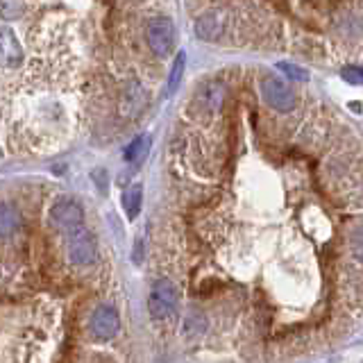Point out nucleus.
Segmentation results:
<instances>
[{"mask_svg": "<svg viewBox=\"0 0 363 363\" xmlns=\"http://www.w3.org/2000/svg\"><path fill=\"white\" fill-rule=\"evenodd\" d=\"M178 302H180V293L171 279H159V282L152 284L150 297H148V309L152 318L164 320L173 316L175 309H178Z\"/></svg>", "mask_w": 363, "mask_h": 363, "instance_id": "2", "label": "nucleus"}, {"mask_svg": "<svg viewBox=\"0 0 363 363\" xmlns=\"http://www.w3.org/2000/svg\"><path fill=\"white\" fill-rule=\"evenodd\" d=\"M184 70H186V53H178V57H175V61H173V68H171L168 82H166V89H164V96H166V98H171L173 93L180 89Z\"/></svg>", "mask_w": 363, "mask_h": 363, "instance_id": "12", "label": "nucleus"}, {"mask_svg": "<svg viewBox=\"0 0 363 363\" xmlns=\"http://www.w3.org/2000/svg\"><path fill=\"white\" fill-rule=\"evenodd\" d=\"M25 14V0H0V18L16 20Z\"/></svg>", "mask_w": 363, "mask_h": 363, "instance_id": "14", "label": "nucleus"}, {"mask_svg": "<svg viewBox=\"0 0 363 363\" xmlns=\"http://www.w3.org/2000/svg\"><path fill=\"white\" fill-rule=\"evenodd\" d=\"M352 252H355L359 262H363V225H359L357 230L352 232Z\"/></svg>", "mask_w": 363, "mask_h": 363, "instance_id": "18", "label": "nucleus"}, {"mask_svg": "<svg viewBox=\"0 0 363 363\" xmlns=\"http://www.w3.org/2000/svg\"><path fill=\"white\" fill-rule=\"evenodd\" d=\"M148 148H150V139L148 137H139V139H134L128 148H125V161L130 164H137L141 161L145 154H148Z\"/></svg>", "mask_w": 363, "mask_h": 363, "instance_id": "13", "label": "nucleus"}, {"mask_svg": "<svg viewBox=\"0 0 363 363\" xmlns=\"http://www.w3.org/2000/svg\"><path fill=\"white\" fill-rule=\"evenodd\" d=\"M207 329V320L202 316H191L189 320L184 323V334H202V331Z\"/></svg>", "mask_w": 363, "mask_h": 363, "instance_id": "17", "label": "nucleus"}, {"mask_svg": "<svg viewBox=\"0 0 363 363\" xmlns=\"http://www.w3.org/2000/svg\"><path fill=\"white\" fill-rule=\"evenodd\" d=\"M23 59V48H20L16 35L9 27H0V66L16 68Z\"/></svg>", "mask_w": 363, "mask_h": 363, "instance_id": "8", "label": "nucleus"}, {"mask_svg": "<svg viewBox=\"0 0 363 363\" xmlns=\"http://www.w3.org/2000/svg\"><path fill=\"white\" fill-rule=\"evenodd\" d=\"M141 204H143V186L141 184H132L130 189L123 193V209H125L130 221H134V218L139 216Z\"/></svg>", "mask_w": 363, "mask_h": 363, "instance_id": "11", "label": "nucleus"}, {"mask_svg": "<svg viewBox=\"0 0 363 363\" xmlns=\"http://www.w3.org/2000/svg\"><path fill=\"white\" fill-rule=\"evenodd\" d=\"M50 221H53V225L59 232L68 234L85 225V211H82V207L75 200L64 198L53 204V209H50Z\"/></svg>", "mask_w": 363, "mask_h": 363, "instance_id": "5", "label": "nucleus"}, {"mask_svg": "<svg viewBox=\"0 0 363 363\" xmlns=\"http://www.w3.org/2000/svg\"><path fill=\"white\" fill-rule=\"evenodd\" d=\"M277 68L282 70V73H286V75L290 78V80H300V82H307V78H309V73L302 68V66H295V64H286V61H282V64H277Z\"/></svg>", "mask_w": 363, "mask_h": 363, "instance_id": "15", "label": "nucleus"}, {"mask_svg": "<svg viewBox=\"0 0 363 363\" xmlns=\"http://www.w3.org/2000/svg\"><path fill=\"white\" fill-rule=\"evenodd\" d=\"M89 329H91L93 338H98V340H111L113 336L118 334V329H121L118 311L113 309V307H109V304H100L91 314Z\"/></svg>", "mask_w": 363, "mask_h": 363, "instance_id": "6", "label": "nucleus"}, {"mask_svg": "<svg viewBox=\"0 0 363 363\" xmlns=\"http://www.w3.org/2000/svg\"><path fill=\"white\" fill-rule=\"evenodd\" d=\"M20 225V214L14 204H0V238L12 236Z\"/></svg>", "mask_w": 363, "mask_h": 363, "instance_id": "10", "label": "nucleus"}, {"mask_svg": "<svg viewBox=\"0 0 363 363\" xmlns=\"http://www.w3.org/2000/svg\"><path fill=\"white\" fill-rule=\"evenodd\" d=\"M145 39H148L150 50L157 57H168L171 50L175 46V25L171 18L159 16L152 18L148 23V30H145Z\"/></svg>", "mask_w": 363, "mask_h": 363, "instance_id": "3", "label": "nucleus"}, {"mask_svg": "<svg viewBox=\"0 0 363 363\" xmlns=\"http://www.w3.org/2000/svg\"><path fill=\"white\" fill-rule=\"evenodd\" d=\"M262 96L266 100V105L277 111H290L295 107L293 89H290L284 80H279L275 75H266L262 80Z\"/></svg>", "mask_w": 363, "mask_h": 363, "instance_id": "4", "label": "nucleus"}, {"mask_svg": "<svg viewBox=\"0 0 363 363\" xmlns=\"http://www.w3.org/2000/svg\"><path fill=\"white\" fill-rule=\"evenodd\" d=\"M225 91H227V87L223 85L221 80L204 82V85L200 87V91H198L200 107L204 111H209V113H216L218 109L223 107V102H225Z\"/></svg>", "mask_w": 363, "mask_h": 363, "instance_id": "9", "label": "nucleus"}, {"mask_svg": "<svg viewBox=\"0 0 363 363\" xmlns=\"http://www.w3.org/2000/svg\"><path fill=\"white\" fill-rule=\"evenodd\" d=\"M225 27H227V14L221 12V9H211V12L202 14L198 20H195V35L204 41L223 39Z\"/></svg>", "mask_w": 363, "mask_h": 363, "instance_id": "7", "label": "nucleus"}, {"mask_svg": "<svg viewBox=\"0 0 363 363\" xmlns=\"http://www.w3.org/2000/svg\"><path fill=\"white\" fill-rule=\"evenodd\" d=\"M340 78L350 85H363V66H345L340 70Z\"/></svg>", "mask_w": 363, "mask_h": 363, "instance_id": "16", "label": "nucleus"}, {"mask_svg": "<svg viewBox=\"0 0 363 363\" xmlns=\"http://www.w3.org/2000/svg\"><path fill=\"white\" fill-rule=\"evenodd\" d=\"M66 254H68V262L73 266L87 268L91 264H96L98 247H96V241H93L91 232L85 225L66 234Z\"/></svg>", "mask_w": 363, "mask_h": 363, "instance_id": "1", "label": "nucleus"}]
</instances>
